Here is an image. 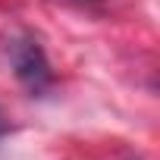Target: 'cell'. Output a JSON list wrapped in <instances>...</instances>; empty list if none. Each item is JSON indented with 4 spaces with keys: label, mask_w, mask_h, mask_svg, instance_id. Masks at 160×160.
<instances>
[{
    "label": "cell",
    "mask_w": 160,
    "mask_h": 160,
    "mask_svg": "<svg viewBox=\"0 0 160 160\" xmlns=\"http://www.w3.org/2000/svg\"><path fill=\"white\" fill-rule=\"evenodd\" d=\"M10 63H13V72H16V78H19V85H22L32 98L47 94V91L53 88V82H57V75H53V69H50V60H47L44 47H41L35 38H28V35H22V38L13 41V47H10Z\"/></svg>",
    "instance_id": "6da1fadb"
},
{
    "label": "cell",
    "mask_w": 160,
    "mask_h": 160,
    "mask_svg": "<svg viewBox=\"0 0 160 160\" xmlns=\"http://www.w3.org/2000/svg\"><path fill=\"white\" fill-rule=\"evenodd\" d=\"M7 129H10V126H7V119H3V113H0V135H7Z\"/></svg>",
    "instance_id": "7a4b0ae2"
},
{
    "label": "cell",
    "mask_w": 160,
    "mask_h": 160,
    "mask_svg": "<svg viewBox=\"0 0 160 160\" xmlns=\"http://www.w3.org/2000/svg\"><path fill=\"white\" fill-rule=\"evenodd\" d=\"M129 160H138V157H129Z\"/></svg>",
    "instance_id": "3957f363"
}]
</instances>
